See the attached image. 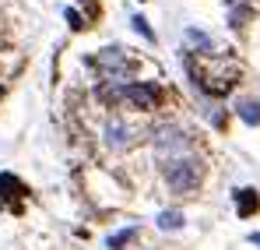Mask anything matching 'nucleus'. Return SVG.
<instances>
[{"mask_svg":"<svg viewBox=\"0 0 260 250\" xmlns=\"http://www.w3.org/2000/svg\"><path fill=\"white\" fill-rule=\"evenodd\" d=\"M166 183L173 194H190L197 183H201V162L193 155H183V159H169L166 162Z\"/></svg>","mask_w":260,"mask_h":250,"instance_id":"nucleus-2","label":"nucleus"},{"mask_svg":"<svg viewBox=\"0 0 260 250\" xmlns=\"http://www.w3.org/2000/svg\"><path fill=\"white\" fill-rule=\"evenodd\" d=\"M130 25H134V29H137V32H141V36H144L148 42H155V32H151V25H148L141 14H134V21H130Z\"/></svg>","mask_w":260,"mask_h":250,"instance_id":"nucleus-11","label":"nucleus"},{"mask_svg":"<svg viewBox=\"0 0 260 250\" xmlns=\"http://www.w3.org/2000/svg\"><path fill=\"white\" fill-rule=\"evenodd\" d=\"M99 71H102V78L106 81H127L130 74H134V60H130V53L123 46H106V49H99V57L91 60Z\"/></svg>","mask_w":260,"mask_h":250,"instance_id":"nucleus-3","label":"nucleus"},{"mask_svg":"<svg viewBox=\"0 0 260 250\" xmlns=\"http://www.w3.org/2000/svg\"><path fill=\"white\" fill-rule=\"evenodd\" d=\"M236 113H239L243 124H253V127L260 124V102L257 99H239V102H236Z\"/></svg>","mask_w":260,"mask_h":250,"instance_id":"nucleus-7","label":"nucleus"},{"mask_svg":"<svg viewBox=\"0 0 260 250\" xmlns=\"http://www.w3.org/2000/svg\"><path fill=\"white\" fill-rule=\"evenodd\" d=\"M186 46H197V49H208V53H211V39H208L204 32H197V29L186 32Z\"/></svg>","mask_w":260,"mask_h":250,"instance_id":"nucleus-10","label":"nucleus"},{"mask_svg":"<svg viewBox=\"0 0 260 250\" xmlns=\"http://www.w3.org/2000/svg\"><path fill=\"white\" fill-rule=\"evenodd\" d=\"M257 205H260L257 190H250V187L236 190V211H239V218H250V215L257 211Z\"/></svg>","mask_w":260,"mask_h":250,"instance_id":"nucleus-6","label":"nucleus"},{"mask_svg":"<svg viewBox=\"0 0 260 250\" xmlns=\"http://www.w3.org/2000/svg\"><path fill=\"white\" fill-rule=\"evenodd\" d=\"M130 145H134V130H130L123 120H109V124H106V148L127 152Z\"/></svg>","mask_w":260,"mask_h":250,"instance_id":"nucleus-5","label":"nucleus"},{"mask_svg":"<svg viewBox=\"0 0 260 250\" xmlns=\"http://www.w3.org/2000/svg\"><path fill=\"white\" fill-rule=\"evenodd\" d=\"M250 243H257V247H260V233H250Z\"/></svg>","mask_w":260,"mask_h":250,"instance_id":"nucleus-13","label":"nucleus"},{"mask_svg":"<svg viewBox=\"0 0 260 250\" xmlns=\"http://www.w3.org/2000/svg\"><path fill=\"white\" fill-rule=\"evenodd\" d=\"M102 95L113 102H130L134 109H158L162 106V88L151 81H123L116 88H106Z\"/></svg>","mask_w":260,"mask_h":250,"instance_id":"nucleus-1","label":"nucleus"},{"mask_svg":"<svg viewBox=\"0 0 260 250\" xmlns=\"http://www.w3.org/2000/svg\"><path fill=\"white\" fill-rule=\"evenodd\" d=\"M63 18H67V25H71L74 32H81V29H85V21H81V14H78L74 7H67V11H63Z\"/></svg>","mask_w":260,"mask_h":250,"instance_id":"nucleus-12","label":"nucleus"},{"mask_svg":"<svg viewBox=\"0 0 260 250\" xmlns=\"http://www.w3.org/2000/svg\"><path fill=\"white\" fill-rule=\"evenodd\" d=\"M134 236H137V226H127V229L113 233V236H109V250H123L130 240H134Z\"/></svg>","mask_w":260,"mask_h":250,"instance_id":"nucleus-9","label":"nucleus"},{"mask_svg":"<svg viewBox=\"0 0 260 250\" xmlns=\"http://www.w3.org/2000/svg\"><path fill=\"white\" fill-rule=\"evenodd\" d=\"M190 148H193V141H190L186 130H179V127H162V130L155 134V155H158L162 162L190 155Z\"/></svg>","mask_w":260,"mask_h":250,"instance_id":"nucleus-4","label":"nucleus"},{"mask_svg":"<svg viewBox=\"0 0 260 250\" xmlns=\"http://www.w3.org/2000/svg\"><path fill=\"white\" fill-rule=\"evenodd\" d=\"M158 229H166V233H176V229H183V211H158Z\"/></svg>","mask_w":260,"mask_h":250,"instance_id":"nucleus-8","label":"nucleus"}]
</instances>
